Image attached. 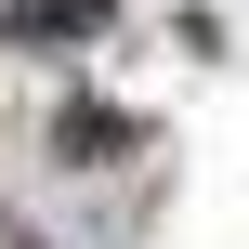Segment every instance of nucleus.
Segmentation results:
<instances>
[{
	"label": "nucleus",
	"mask_w": 249,
	"mask_h": 249,
	"mask_svg": "<svg viewBox=\"0 0 249 249\" xmlns=\"http://www.w3.org/2000/svg\"><path fill=\"white\" fill-rule=\"evenodd\" d=\"M105 26V0H13L0 13V39H92Z\"/></svg>",
	"instance_id": "f257e3e1"
}]
</instances>
